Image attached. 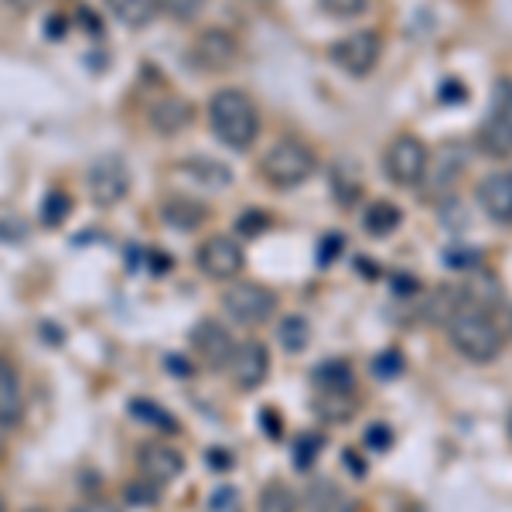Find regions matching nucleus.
Returning a JSON list of instances; mask_svg holds the SVG:
<instances>
[{"instance_id": "nucleus-1", "label": "nucleus", "mask_w": 512, "mask_h": 512, "mask_svg": "<svg viewBox=\"0 0 512 512\" xmlns=\"http://www.w3.org/2000/svg\"><path fill=\"white\" fill-rule=\"evenodd\" d=\"M448 338L454 352L465 355L468 362H478V366L499 359L502 349H506V335L499 332V325L478 304L468 301L458 304L448 315Z\"/></svg>"}, {"instance_id": "nucleus-11", "label": "nucleus", "mask_w": 512, "mask_h": 512, "mask_svg": "<svg viewBox=\"0 0 512 512\" xmlns=\"http://www.w3.org/2000/svg\"><path fill=\"white\" fill-rule=\"evenodd\" d=\"M192 349L205 366L219 373V369H229V362H233L236 342L226 325H219V321L209 318V321H198L192 328Z\"/></svg>"}, {"instance_id": "nucleus-27", "label": "nucleus", "mask_w": 512, "mask_h": 512, "mask_svg": "<svg viewBox=\"0 0 512 512\" xmlns=\"http://www.w3.org/2000/svg\"><path fill=\"white\" fill-rule=\"evenodd\" d=\"M260 512H297V492L287 482H270L260 492Z\"/></svg>"}, {"instance_id": "nucleus-3", "label": "nucleus", "mask_w": 512, "mask_h": 512, "mask_svg": "<svg viewBox=\"0 0 512 512\" xmlns=\"http://www.w3.org/2000/svg\"><path fill=\"white\" fill-rule=\"evenodd\" d=\"M318 168V158L308 144L301 140H280V144L270 147L260 161V175L267 185L280 188V192H291V188L304 185Z\"/></svg>"}, {"instance_id": "nucleus-34", "label": "nucleus", "mask_w": 512, "mask_h": 512, "mask_svg": "<svg viewBox=\"0 0 512 512\" xmlns=\"http://www.w3.org/2000/svg\"><path fill=\"white\" fill-rule=\"evenodd\" d=\"M366 448L369 451H390L393 448V431L386 424H373L366 431Z\"/></svg>"}, {"instance_id": "nucleus-24", "label": "nucleus", "mask_w": 512, "mask_h": 512, "mask_svg": "<svg viewBox=\"0 0 512 512\" xmlns=\"http://www.w3.org/2000/svg\"><path fill=\"white\" fill-rule=\"evenodd\" d=\"M355 407H359L355 393H318L315 396L318 417L332 420V424H349V417L355 414Z\"/></svg>"}, {"instance_id": "nucleus-22", "label": "nucleus", "mask_w": 512, "mask_h": 512, "mask_svg": "<svg viewBox=\"0 0 512 512\" xmlns=\"http://www.w3.org/2000/svg\"><path fill=\"white\" fill-rule=\"evenodd\" d=\"M106 7L127 28H147L161 14V0H106Z\"/></svg>"}, {"instance_id": "nucleus-5", "label": "nucleus", "mask_w": 512, "mask_h": 512, "mask_svg": "<svg viewBox=\"0 0 512 512\" xmlns=\"http://www.w3.org/2000/svg\"><path fill=\"white\" fill-rule=\"evenodd\" d=\"M222 311L243 328H260L274 318L277 311V294L270 287L256 284V280H239L229 284L222 294Z\"/></svg>"}, {"instance_id": "nucleus-18", "label": "nucleus", "mask_w": 512, "mask_h": 512, "mask_svg": "<svg viewBox=\"0 0 512 512\" xmlns=\"http://www.w3.org/2000/svg\"><path fill=\"white\" fill-rule=\"evenodd\" d=\"M195 117V110L185 103V99H178V96H164L158 99V103L151 106V123H154V130L158 134H181V130L192 123Z\"/></svg>"}, {"instance_id": "nucleus-26", "label": "nucleus", "mask_w": 512, "mask_h": 512, "mask_svg": "<svg viewBox=\"0 0 512 512\" xmlns=\"http://www.w3.org/2000/svg\"><path fill=\"white\" fill-rule=\"evenodd\" d=\"M332 188L338 195V202L342 205H352L355 198L362 192V181H359V164L352 161H338L332 168Z\"/></svg>"}, {"instance_id": "nucleus-29", "label": "nucleus", "mask_w": 512, "mask_h": 512, "mask_svg": "<svg viewBox=\"0 0 512 512\" xmlns=\"http://www.w3.org/2000/svg\"><path fill=\"white\" fill-rule=\"evenodd\" d=\"M123 499H127L130 506L151 509V506H158V502H161V485L147 482V478L140 475V478H134V482L123 485Z\"/></svg>"}, {"instance_id": "nucleus-17", "label": "nucleus", "mask_w": 512, "mask_h": 512, "mask_svg": "<svg viewBox=\"0 0 512 512\" xmlns=\"http://www.w3.org/2000/svg\"><path fill=\"white\" fill-rule=\"evenodd\" d=\"M304 502H308L311 512H355L352 495L342 489L332 478H318V482L308 485L304 492Z\"/></svg>"}, {"instance_id": "nucleus-36", "label": "nucleus", "mask_w": 512, "mask_h": 512, "mask_svg": "<svg viewBox=\"0 0 512 512\" xmlns=\"http://www.w3.org/2000/svg\"><path fill=\"white\" fill-rule=\"evenodd\" d=\"M236 499H239V492L226 485V489H219L216 495H212V512H229L236 506Z\"/></svg>"}, {"instance_id": "nucleus-28", "label": "nucleus", "mask_w": 512, "mask_h": 512, "mask_svg": "<svg viewBox=\"0 0 512 512\" xmlns=\"http://www.w3.org/2000/svg\"><path fill=\"white\" fill-rule=\"evenodd\" d=\"M72 216V198L69 192H62V188H55V192L45 195V202H41V222H45L48 229L62 226L65 219Z\"/></svg>"}, {"instance_id": "nucleus-47", "label": "nucleus", "mask_w": 512, "mask_h": 512, "mask_svg": "<svg viewBox=\"0 0 512 512\" xmlns=\"http://www.w3.org/2000/svg\"><path fill=\"white\" fill-rule=\"evenodd\" d=\"M28 512H48V509H28Z\"/></svg>"}, {"instance_id": "nucleus-10", "label": "nucleus", "mask_w": 512, "mask_h": 512, "mask_svg": "<svg viewBox=\"0 0 512 512\" xmlns=\"http://www.w3.org/2000/svg\"><path fill=\"white\" fill-rule=\"evenodd\" d=\"M192 59L202 72H226L239 59V41L226 28H205L192 45Z\"/></svg>"}, {"instance_id": "nucleus-7", "label": "nucleus", "mask_w": 512, "mask_h": 512, "mask_svg": "<svg viewBox=\"0 0 512 512\" xmlns=\"http://www.w3.org/2000/svg\"><path fill=\"white\" fill-rule=\"evenodd\" d=\"M328 55H332L335 69H342L345 76H369V72L376 69L379 55H383V38H379V31L366 28V31H352V35L338 38L332 48H328Z\"/></svg>"}, {"instance_id": "nucleus-4", "label": "nucleus", "mask_w": 512, "mask_h": 512, "mask_svg": "<svg viewBox=\"0 0 512 512\" xmlns=\"http://www.w3.org/2000/svg\"><path fill=\"white\" fill-rule=\"evenodd\" d=\"M475 147L485 158H512V76H499L492 86L489 117L475 134Z\"/></svg>"}, {"instance_id": "nucleus-23", "label": "nucleus", "mask_w": 512, "mask_h": 512, "mask_svg": "<svg viewBox=\"0 0 512 512\" xmlns=\"http://www.w3.org/2000/svg\"><path fill=\"white\" fill-rule=\"evenodd\" d=\"M277 342H280V349L291 352V355L308 349V342H311V325H308V318H301V315L280 318V325H277Z\"/></svg>"}, {"instance_id": "nucleus-13", "label": "nucleus", "mask_w": 512, "mask_h": 512, "mask_svg": "<svg viewBox=\"0 0 512 512\" xmlns=\"http://www.w3.org/2000/svg\"><path fill=\"white\" fill-rule=\"evenodd\" d=\"M229 373L239 390H256V386L267 383L270 376V355L260 342H243L236 345L233 362H229Z\"/></svg>"}, {"instance_id": "nucleus-38", "label": "nucleus", "mask_w": 512, "mask_h": 512, "mask_svg": "<svg viewBox=\"0 0 512 512\" xmlns=\"http://www.w3.org/2000/svg\"><path fill=\"white\" fill-rule=\"evenodd\" d=\"M263 431H267L270 437H280V434H284V424H280V417L274 414V410H263Z\"/></svg>"}, {"instance_id": "nucleus-35", "label": "nucleus", "mask_w": 512, "mask_h": 512, "mask_svg": "<svg viewBox=\"0 0 512 512\" xmlns=\"http://www.w3.org/2000/svg\"><path fill=\"white\" fill-rule=\"evenodd\" d=\"M236 229L243 236H260L263 229H270V216H263V212H246V216H239Z\"/></svg>"}, {"instance_id": "nucleus-31", "label": "nucleus", "mask_w": 512, "mask_h": 512, "mask_svg": "<svg viewBox=\"0 0 512 512\" xmlns=\"http://www.w3.org/2000/svg\"><path fill=\"white\" fill-rule=\"evenodd\" d=\"M403 369H407V359H403L400 349H386L379 352L373 359V376L383 379V383H390V379H400Z\"/></svg>"}, {"instance_id": "nucleus-25", "label": "nucleus", "mask_w": 512, "mask_h": 512, "mask_svg": "<svg viewBox=\"0 0 512 512\" xmlns=\"http://www.w3.org/2000/svg\"><path fill=\"white\" fill-rule=\"evenodd\" d=\"M127 410H130V417L140 420V424H147V427H158V431H168V434H175L178 431V420L175 414H168L164 407H158L154 400H130L127 403Z\"/></svg>"}, {"instance_id": "nucleus-2", "label": "nucleus", "mask_w": 512, "mask_h": 512, "mask_svg": "<svg viewBox=\"0 0 512 512\" xmlns=\"http://www.w3.org/2000/svg\"><path fill=\"white\" fill-rule=\"evenodd\" d=\"M209 123H212V134L226 147H233V151H246L260 137V110H256L250 93L233 86L219 89L209 99Z\"/></svg>"}, {"instance_id": "nucleus-20", "label": "nucleus", "mask_w": 512, "mask_h": 512, "mask_svg": "<svg viewBox=\"0 0 512 512\" xmlns=\"http://www.w3.org/2000/svg\"><path fill=\"white\" fill-rule=\"evenodd\" d=\"M403 226V209L396 202H386V198H379L366 209V216H362V229H366L373 239H386L393 236L396 229Z\"/></svg>"}, {"instance_id": "nucleus-32", "label": "nucleus", "mask_w": 512, "mask_h": 512, "mask_svg": "<svg viewBox=\"0 0 512 512\" xmlns=\"http://www.w3.org/2000/svg\"><path fill=\"white\" fill-rule=\"evenodd\" d=\"M161 11L178 24H192L205 11V0H161Z\"/></svg>"}, {"instance_id": "nucleus-30", "label": "nucleus", "mask_w": 512, "mask_h": 512, "mask_svg": "<svg viewBox=\"0 0 512 512\" xmlns=\"http://www.w3.org/2000/svg\"><path fill=\"white\" fill-rule=\"evenodd\" d=\"M321 448H325V434H318V431L301 434L294 444V465L301 468V472H308V468L321 458Z\"/></svg>"}, {"instance_id": "nucleus-40", "label": "nucleus", "mask_w": 512, "mask_h": 512, "mask_svg": "<svg viewBox=\"0 0 512 512\" xmlns=\"http://www.w3.org/2000/svg\"><path fill=\"white\" fill-rule=\"evenodd\" d=\"M338 246H342V236H332V239H325V243H321V256H318V263H321V267H325V263H332L335 260V250H338Z\"/></svg>"}, {"instance_id": "nucleus-15", "label": "nucleus", "mask_w": 512, "mask_h": 512, "mask_svg": "<svg viewBox=\"0 0 512 512\" xmlns=\"http://www.w3.org/2000/svg\"><path fill=\"white\" fill-rule=\"evenodd\" d=\"M24 417V386L18 369L0 359V427H14Z\"/></svg>"}, {"instance_id": "nucleus-21", "label": "nucleus", "mask_w": 512, "mask_h": 512, "mask_svg": "<svg viewBox=\"0 0 512 512\" xmlns=\"http://www.w3.org/2000/svg\"><path fill=\"white\" fill-rule=\"evenodd\" d=\"M178 168L205 188H229L233 185V168L216 161V158H188V161H181Z\"/></svg>"}, {"instance_id": "nucleus-46", "label": "nucleus", "mask_w": 512, "mask_h": 512, "mask_svg": "<svg viewBox=\"0 0 512 512\" xmlns=\"http://www.w3.org/2000/svg\"><path fill=\"white\" fill-rule=\"evenodd\" d=\"M509 437H512V410H509Z\"/></svg>"}, {"instance_id": "nucleus-19", "label": "nucleus", "mask_w": 512, "mask_h": 512, "mask_svg": "<svg viewBox=\"0 0 512 512\" xmlns=\"http://www.w3.org/2000/svg\"><path fill=\"white\" fill-rule=\"evenodd\" d=\"M311 383H315L318 393H355V373L345 359L318 362L315 373H311Z\"/></svg>"}, {"instance_id": "nucleus-9", "label": "nucleus", "mask_w": 512, "mask_h": 512, "mask_svg": "<svg viewBox=\"0 0 512 512\" xmlns=\"http://www.w3.org/2000/svg\"><path fill=\"white\" fill-rule=\"evenodd\" d=\"M195 263L205 277L212 280H233L243 274V246L236 243L233 236H209L195 253Z\"/></svg>"}, {"instance_id": "nucleus-45", "label": "nucleus", "mask_w": 512, "mask_h": 512, "mask_svg": "<svg viewBox=\"0 0 512 512\" xmlns=\"http://www.w3.org/2000/svg\"><path fill=\"white\" fill-rule=\"evenodd\" d=\"M0 512H7V502H4V495H0Z\"/></svg>"}, {"instance_id": "nucleus-43", "label": "nucleus", "mask_w": 512, "mask_h": 512, "mask_svg": "<svg viewBox=\"0 0 512 512\" xmlns=\"http://www.w3.org/2000/svg\"><path fill=\"white\" fill-rule=\"evenodd\" d=\"M209 465L212 468H229L233 465V458H229L226 451H209Z\"/></svg>"}, {"instance_id": "nucleus-14", "label": "nucleus", "mask_w": 512, "mask_h": 512, "mask_svg": "<svg viewBox=\"0 0 512 512\" xmlns=\"http://www.w3.org/2000/svg\"><path fill=\"white\" fill-rule=\"evenodd\" d=\"M475 198L482 212L499 226H512V171H499L478 181Z\"/></svg>"}, {"instance_id": "nucleus-12", "label": "nucleus", "mask_w": 512, "mask_h": 512, "mask_svg": "<svg viewBox=\"0 0 512 512\" xmlns=\"http://www.w3.org/2000/svg\"><path fill=\"white\" fill-rule=\"evenodd\" d=\"M137 468L147 482H154L164 489V485L178 482L181 472H185V454L164 441H151L137 451Z\"/></svg>"}, {"instance_id": "nucleus-42", "label": "nucleus", "mask_w": 512, "mask_h": 512, "mask_svg": "<svg viewBox=\"0 0 512 512\" xmlns=\"http://www.w3.org/2000/svg\"><path fill=\"white\" fill-rule=\"evenodd\" d=\"M345 465L352 468L355 478H366V461L359 458V454H352V451H345Z\"/></svg>"}, {"instance_id": "nucleus-33", "label": "nucleus", "mask_w": 512, "mask_h": 512, "mask_svg": "<svg viewBox=\"0 0 512 512\" xmlns=\"http://www.w3.org/2000/svg\"><path fill=\"white\" fill-rule=\"evenodd\" d=\"M321 7L332 18H359V14H366L369 0H321Z\"/></svg>"}, {"instance_id": "nucleus-44", "label": "nucleus", "mask_w": 512, "mask_h": 512, "mask_svg": "<svg viewBox=\"0 0 512 512\" xmlns=\"http://www.w3.org/2000/svg\"><path fill=\"white\" fill-rule=\"evenodd\" d=\"M7 4H11L14 11H31V7H35L38 0H7Z\"/></svg>"}, {"instance_id": "nucleus-39", "label": "nucleus", "mask_w": 512, "mask_h": 512, "mask_svg": "<svg viewBox=\"0 0 512 512\" xmlns=\"http://www.w3.org/2000/svg\"><path fill=\"white\" fill-rule=\"evenodd\" d=\"M164 366H168L175 376H192V362H185L181 355H168V359H164Z\"/></svg>"}, {"instance_id": "nucleus-37", "label": "nucleus", "mask_w": 512, "mask_h": 512, "mask_svg": "<svg viewBox=\"0 0 512 512\" xmlns=\"http://www.w3.org/2000/svg\"><path fill=\"white\" fill-rule=\"evenodd\" d=\"M444 103H465L468 99V89L458 86V82H444V93H441Z\"/></svg>"}, {"instance_id": "nucleus-6", "label": "nucleus", "mask_w": 512, "mask_h": 512, "mask_svg": "<svg viewBox=\"0 0 512 512\" xmlns=\"http://www.w3.org/2000/svg\"><path fill=\"white\" fill-rule=\"evenodd\" d=\"M386 175H390L393 185L400 188H414L427 178V164H431V154H427V144L414 134H400L390 140L383 154Z\"/></svg>"}, {"instance_id": "nucleus-16", "label": "nucleus", "mask_w": 512, "mask_h": 512, "mask_svg": "<svg viewBox=\"0 0 512 512\" xmlns=\"http://www.w3.org/2000/svg\"><path fill=\"white\" fill-rule=\"evenodd\" d=\"M161 219L168 222L171 229H178V233H192V229H198L209 219V209H205L198 198L171 195V198H164V205H161Z\"/></svg>"}, {"instance_id": "nucleus-41", "label": "nucleus", "mask_w": 512, "mask_h": 512, "mask_svg": "<svg viewBox=\"0 0 512 512\" xmlns=\"http://www.w3.org/2000/svg\"><path fill=\"white\" fill-rule=\"evenodd\" d=\"M76 512H120V506H113V502H106V499H93V502H86V506H79Z\"/></svg>"}, {"instance_id": "nucleus-8", "label": "nucleus", "mask_w": 512, "mask_h": 512, "mask_svg": "<svg viewBox=\"0 0 512 512\" xmlns=\"http://www.w3.org/2000/svg\"><path fill=\"white\" fill-rule=\"evenodd\" d=\"M86 185H89V198L99 205V209H113L120 205L123 198L130 195V168L120 154H103L89 164V175H86Z\"/></svg>"}]
</instances>
